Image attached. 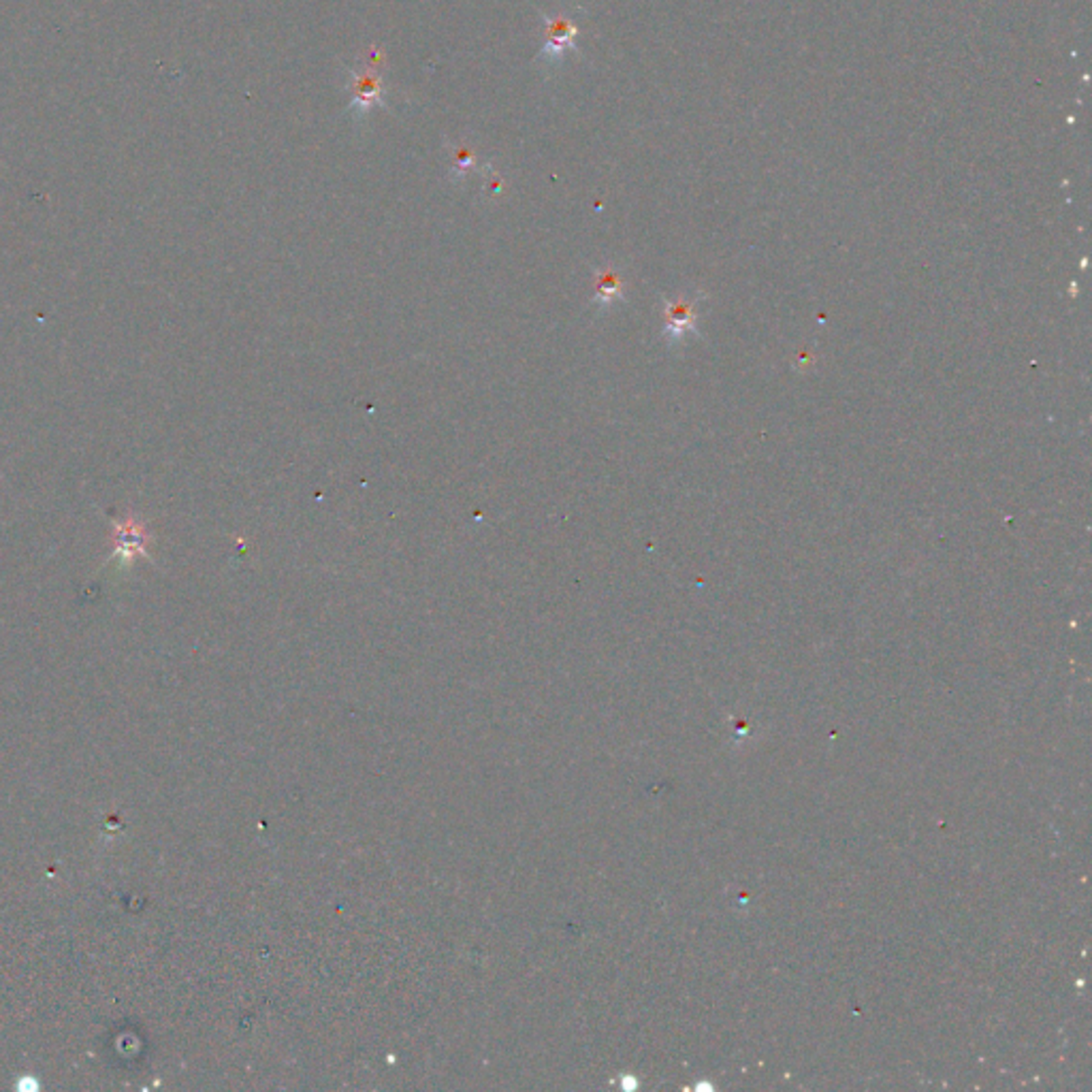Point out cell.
I'll list each match as a JSON object with an SVG mask.
<instances>
[{
  "mask_svg": "<svg viewBox=\"0 0 1092 1092\" xmlns=\"http://www.w3.org/2000/svg\"><path fill=\"white\" fill-rule=\"evenodd\" d=\"M380 60L383 54L378 50H369L356 67L350 68V82L348 90L352 92V101L348 112L355 118H363L372 112V107L384 105V79L380 73Z\"/></svg>",
  "mask_w": 1092,
  "mask_h": 1092,
  "instance_id": "obj_1",
  "label": "cell"
},
{
  "mask_svg": "<svg viewBox=\"0 0 1092 1092\" xmlns=\"http://www.w3.org/2000/svg\"><path fill=\"white\" fill-rule=\"evenodd\" d=\"M545 24L546 43L538 54V62L546 67H557L564 60L570 50H574L576 37H579V28H576L574 17L568 14H555L542 17Z\"/></svg>",
  "mask_w": 1092,
  "mask_h": 1092,
  "instance_id": "obj_2",
  "label": "cell"
},
{
  "mask_svg": "<svg viewBox=\"0 0 1092 1092\" xmlns=\"http://www.w3.org/2000/svg\"><path fill=\"white\" fill-rule=\"evenodd\" d=\"M623 297L621 275L615 269H602L595 274V302L609 305Z\"/></svg>",
  "mask_w": 1092,
  "mask_h": 1092,
  "instance_id": "obj_4",
  "label": "cell"
},
{
  "mask_svg": "<svg viewBox=\"0 0 1092 1092\" xmlns=\"http://www.w3.org/2000/svg\"><path fill=\"white\" fill-rule=\"evenodd\" d=\"M698 303H700V293L681 294L677 299L663 302V316H666L663 338L668 339V344L683 342L687 333H698Z\"/></svg>",
  "mask_w": 1092,
  "mask_h": 1092,
  "instance_id": "obj_3",
  "label": "cell"
},
{
  "mask_svg": "<svg viewBox=\"0 0 1092 1092\" xmlns=\"http://www.w3.org/2000/svg\"><path fill=\"white\" fill-rule=\"evenodd\" d=\"M476 167V154L472 152L465 143H456L453 148V173L456 177H464L467 171Z\"/></svg>",
  "mask_w": 1092,
  "mask_h": 1092,
  "instance_id": "obj_5",
  "label": "cell"
}]
</instances>
